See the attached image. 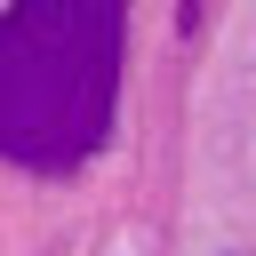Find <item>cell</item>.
Instances as JSON below:
<instances>
[{"label":"cell","instance_id":"6da1fadb","mask_svg":"<svg viewBox=\"0 0 256 256\" xmlns=\"http://www.w3.org/2000/svg\"><path fill=\"white\" fill-rule=\"evenodd\" d=\"M128 0H16L0 16V152L16 168H80L120 96Z\"/></svg>","mask_w":256,"mask_h":256}]
</instances>
